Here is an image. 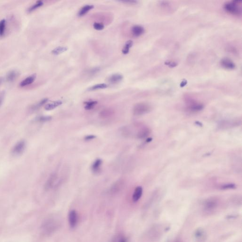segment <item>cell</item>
Here are the masks:
<instances>
[{
  "mask_svg": "<svg viewBox=\"0 0 242 242\" xmlns=\"http://www.w3.org/2000/svg\"><path fill=\"white\" fill-rule=\"evenodd\" d=\"M59 220L56 217H50L45 220L42 226V231L46 235H51L60 226Z\"/></svg>",
  "mask_w": 242,
  "mask_h": 242,
  "instance_id": "obj_1",
  "label": "cell"
},
{
  "mask_svg": "<svg viewBox=\"0 0 242 242\" xmlns=\"http://www.w3.org/2000/svg\"><path fill=\"white\" fill-rule=\"evenodd\" d=\"M242 1H227L224 4V8L225 11L235 16H241L242 15Z\"/></svg>",
  "mask_w": 242,
  "mask_h": 242,
  "instance_id": "obj_2",
  "label": "cell"
},
{
  "mask_svg": "<svg viewBox=\"0 0 242 242\" xmlns=\"http://www.w3.org/2000/svg\"><path fill=\"white\" fill-rule=\"evenodd\" d=\"M151 107L148 104L144 103H141L136 104L134 108V115H141L146 114L150 111Z\"/></svg>",
  "mask_w": 242,
  "mask_h": 242,
  "instance_id": "obj_3",
  "label": "cell"
},
{
  "mask_svg": "<svg viewBox=\"0 0 242 242\" xmlns=\"http://www.w3.org/2000/svg\"><path fill=\"white\" fill-rule=\"evenodd\" d=\"M26 147V144L25 141L21 140L18 142L13 147L11 153L13 155L19 156L23 154L24 152Z\"/></svg>",
  "mask_w": 242,
  "mask_h": 242,
  "instance_id": "obj_4",
  "label": "cell"
},
{
  "mask_svg": "<svg viewBox=\"0 0 242 242\" xmlns=\"http://www.w3.org/2000/svg\"><path fill=\"white\" fill-rule=\"evenodd\" d=\"M217 200L216 199L214 198L208 199L203 204L204 211L207 212H213L217 207Z\"/></svg>",
  "mask_w": 242,
  "mask_h": 242,
  "instance_id": "obj_5",
  "label": "cell"
},
{
  "mask_svg": "<svg viewBox=\"0 0 242 242\" xmlns=\"http://www.w3.org/2000/svg\"><path fill=\"white\" fill-rule=\"evenodd\" d=\"M57 177L58 175L56 173H52V174L50 175L45 183L44 186L45 190L49 191L53 188L55 186V183L57 180Z\"/></svg>",
  "mask_w": 242,
  "mask_h": 242,
  "instance_id": "obj_6",
  "label": "cell"
},
{
  "mask_svg": "<svg viewBox=\"0 0 242 242\" xmlns=\"http://www.w3.org/2000/svg\"><path fill=\"white\" fill-rule=\"evenodd\" d=\"M194 237L196 242H205L207 239L206 233L204 230L199 228L195 231Z\"/></svg>",
  "mask_w": 242,
  "mask_h": 242,
  "instance_id": "obj_7",
  "label": "cell"
},
{
  "mask_svg": "<svg viewBox=\"0 0 242 242\" xmlns=\"http://www.w3.org/2000/svg\"><path fill=\"white\" fill-rule=\"evenodd\" d=\"M68 221L71 228H74L76 226L78 222V215L76 210H73L70 211L68 215Z\"/></svg>",
  "mask_w": 242,
  "mask_h": 242,
  "instance_id": "obj_8",
  "label": "cell"
},
{
  "mask_svg": "<svg viewBox=\"0 0 242 242\" xmlns=\"http://www.w3.org/2000/svg\"><path fill=\"white\" fill-rule=\"evenodd\" d=\"M220 64L223 68L228 70H233L236 68V65L229 58H223L220 61Z\"/></svg>",
  "mask_w": 242,
  "mask_h": 242,
  "instance_id": "obj_9",
  "label": "cell"
},
{
  "mask_svg": "<svg viewBox=\"0 0 242 242\" xmlns=\"http://www.w3.org/2000/svg\"><path fill=\"white\" fill-rule=\"evenodd\" d=\"M36 77L37 75L36 74H32L31 75L29 76L20 82V86L21 87H25L31 85L35 81Z\"/></svg>",
  "mask_w": 242,
  "mask_h": 242,
  "instance_id": "obj_10",
  "label": "cell"
},
{
  "mask_svg": "<svg viewBox=\"0 0 242 242\" xmlns=\"http://www.w3.org/2000/svg\"><path fill=\"white\" fill-rule=\"evenodd\" d=\"M124 184L125 183L124 180H119L117 181L112 186L111 191L113 193H117L122 189V187H124Z\"/></svg>",
  "mask_w": 242,
  "mask_h": 242,
  "instance_id": "obj_11",
  "label": "cell"
},
{
  "mask_svg": "<svg viewBox=\"0 0 242 242\" xmlns=\"http://www.w3.org/2000/svg\"><path fill=\"white\" fill-rule=\"evenodd\" d=\"M143 189L141 186H138L135 189L134 194L132 195V200L134 202L138 201L142 196Z\"/></svg>",
  "mask_w": 242,
  "mask_h": 242,
  "instance_id": "obj_12",
  "label": "cell"
},
{
  "mask_svg": "<svg viewBox=\"0 0 242 242\" xmlns=\"http://www.w3.org/2000/svg\"><path fill=\"white\" fill-rule=\"evenodd\" d=\"M132 33L135 37H139L142 35L144 32V29L142 26L140 25H135L132 27Z\"/></svg>",
  "mask_w": 242,
  "mask_h": 242,
  "instance_id": "obj_13",
  "label": "cell"
},
{
  "mask_svg": "<svg viewBox=\"0 0 242 242\" xmlns=\"http://www.w3.org/2000/svg\"><path fill=\"white\" fill-rule=\"evenodd\" d=\"M102 164V161L101 159H96L92 165V171L95 174L99 173L100 171Z\"/></svg>",
  "mask_w": 242,
  "mask_h": 242,
  "instance_id": "obj_14",
  "label": "cell"
},
{
  "mask_svg": "<svg viewBox=\"0 0 242 242\" xmlns=\"http://www.w3.org/2000/svg\"><path fill=\"white\" fill-rule=\"evenodd\" d=\"M18 76V72L16 70H12L8 72L6 76V80L8 82H13Z\"/></svg>",
  "mask_w": 242,
  "mask_h": 242,
  "instance_id": "obj_15",
  "label": "cell"
},
{
  "mask_svg": "<svg viewBox=\"0 0 242 242\" xmlns=\"http://www.w3.org/2000/svg\"><path fill=\"white\" fill-rule=\"evenodd\" d=\"M123 79V76L121 74H114L109 78L108 82L112 84L119 83Z\"/></svg>",
  "mask_w": 242,
  "mask_h": 242,
  "instance_id": "obj_16",
  "label": "cell"
},
{
  "mask_svg": "<svg viewBox=\"0 0 242 242\" xmlns=\"http://www.w3.org/2000/svg\"><path fill=\"white\" fill-rule=\"evenodd\" d=\"M189 108L191 111H198L203 109V104L196 102L192 101L190 103Z\"/></svg>",
  "mask_w": 242,
  "mask_h": 242,
  "instance_id": "obj_17",
  "label": "cell"
},
{
  "mask_svg": "<svg viewBox=\"0 0 242 242\" xmlns=\"http://www.w3.org/2000/svg\"><path fill=\"white\" fill-rule=\"evenodd\" d=\"M62 101L61 100H57L56 101L53 102L51 103L48 104L45 106V109L47 111H50V110H53L54 109L57 108L58 106L62 105Z\"/></svg>",
  "mask_w": 242,
  "mask_h": 242,
  "instance_id": "obj_18",
  "label": "cell"
},
{
  "mask_svg": "<svg viewBox=\"0 0 242 242\" xmlns=\"http://www.w3.org/2000/svg\"><path fill=\"white\" fill-rule=\"evenodd\" d=\"M114 114V111L111 109H105L102 111L99 114L100 117L103 119L108 118Z\"/></svg>",
  "mask_w": 242,
  "mask_h": 242,
  "instance_id": "obj_19",
  "label": "cell"
},
{
  "mask_svg": "<svg viewBox=\"0 0 242 242\" xmlns=\"http://www.w3.org/2000/svg\"><path fill=\"white\" fill-rule=\"evenodd\" d=\"M94 6L92 5H87L84 6L82 8V9H80L78 15L79 16L82 17V16H84V15L86 14L89 11H90V10L94 8Z\"/></svg>",
  "mask_w": 242,
  "mask_h": 242,
  "instance_id": "obj_20",
  "label": "cell"
},
{
  "mask_svg": "<svg viewBox=\"0 0 242 242\" xmlns=\"http://www.w3.org/2000/svg\"><path fill=\"white\" fill-rule=\"evenodd\" d=\"M48 101V99L47 98H44L42 100H40L39 102H38L37 103L35 104L31 108V110L32 111H36V110H38L40 108L42 107L45 104H46L47 101Z\"/></svg>",
  "mask_w": 242,
  "mask_h": 242,
  "instance_id": "obj_21",
  "label": "cell"
},
{
  "mask_svg": "<svg viewBox=\"0 0 242 242\" xmlns=\"http://www.w3.org/2000/svg\"><path fill=\"white\" fill-rule=\"evenodd\" d=\"M43 1H37L35 4H34L33 5H32V6L29 7L27 10V11L30 13H32L33 11L37 10L39 8L41 7L43 5Z\"/></svg>",
  "mask_w": 242,
  "mask_h": 242,
  "instance_id": "obj_22",
  "label": "cell"
},
{
  "mask_svg": "<svg viewBox=\"0 0 242 242\" xmlns=\"http://www.w3.org/2000/svg\"><path fill=\"white\" fill-rule=\"evenodd\" d=\"M111 242H128L127 238L123 235L115 236L112 240Z\"/></svg>",
  "mask_w": 242,
  "mask_h": 242,
  "instance_id": "obj_23",
  "label": "cell"
},
{
  "mask_svg": "<svg viewBox=\"0 0 242 242\" xmlns=\"http://www.w3.org/2000/svg\"><path fill=\"white\" fill-rule=\"evenodd\" d=\"M133 45V41L132 40H128L126 42L124 46V48H122V53L123 54H128L130 51V48L132 47Z\"/></svg>",
  "mask_w": 242,
  "mask_h": 242,
  "instance_id": "obj_24",
  "label": "cell"
},
{
  "mask_svg": "<svg viewBox=\"0 0 242 242\" xmlns=\"http://www.w3.org/2000/svg\"><path fill=\"white\" fill-rule=\"evenodd\" d=\"M150 133V130L148 129L143 128L140 130L137 134V137L139 139L144 138L148 135Z\"/></svg>",
  "mask_w": 242,
  "mask_h": 242,
  "instance_id": "obj_25",
  "label": "cell"
},
{
  "mask_svg": "<svg viewBox=\"0 0 242 242\" xmlns=\"http://www.w3.org/2000/svg\"><path fill=\"white\" fill-rule=\"evenodd\" d=\"M67 50H68L67 47H65V46H59L54 49L52 51V54L57 56V55L63 53L64 52L67 51Z\"/></svg>",
  "mask_w": 242,
  "mask_h": 242,
  "instance_id": "obj_26",
  "label": "cell"
},
{
  "mask_svg": "<svg viewBox=\"0 0 242 242\" xmlns=\"http://www.w3.org/2000/svg\"><path fill=\"white\" fill-rule=\"evenodd\" d=\"M6 21L5 19L0 20V37H3L5 33Z\"/></svg>",
  "mask_w": 242,
  "mask_h": 242,
  "instance_id": "obj_27",
  "label": "cell"
},
{
  "mask_svg": "<svg viewBox=\"0 0 242 242\" xmlns=\"http://www.w3.org/2000/svg\"><path fill=\"white\" fill-rule=\"evenodd\" d=\"M98 102L96 101H89L84 103L85 104V109L86 110H91L95 107Z\"/></svg>",
  "mask_w": 242,
  "mask_h": 242,
  "instance_id": "obj_28",
  "label": "cell"
},
{
  "mask_svg": "<svg viewBox=\"0 0 242 242\" xmlns=\"http://www.w3.org/2000/svg\"><path fill=\"white\" fill-rule=\"evenodd\" d=\"M108 87V85L105 83H101V84H96L94 86L91 87V88L89 89V90H95L99 89H104Z\"/></svg>",
  "mask_w": 242,
  "mask_h": 242,
  "instance_id": "obj_29",
  "label": "cell"
},
{
  "mask_svg": "<svg viewBox=\"0 0 242 242\" xmlns=\"http://www.w3.org/2000/svg\"><path fill=\"white\" fill-rule=\"evenodd\" d=\"M51 118H52L50 116H42L37 117L36 120L39 122H45L50 121Z\"/></svg>",
  "mask_w": 242,
  "mask_h": 242,
  "instance_id": "obj_30",
  "label": "cell"
},
{
  "mask_svg": "<svg viewBox=\"0 0 242 242\" xmlns=\"http://www.w3.org/2000/svg\"><path fill=\"white\" fill-rule=\"evenodd\" d=\"M236 185L233 184H224L221 187L222 190H228V189H233L236 188Z\"/></svg>",
  "mask_w": 242,
  "mask_h": 242,
  "instance_id": "obj_31",
  "label": "cell"
},
{
  "mask_svg": "<svg viewBox=\"0 0 242 242\" xmlns=\"http://www.w3.org/2000/svg\"><path fill=\"white\" fill-rule=\"evenodd\" d=\"M93 27L97 30H101L104 29V25L101 23H95L93 24Z\"/></svg>",
  "mask_w": 242,
  "mask_h": 242,
  "instance_id": "obj_32",
  "label": "cell"
},
{
  "mask_svg": "<svg viewBox=\"0 0 242 242\" xmlns=\"http://www.w3.org/2000/svg\"><path fill=\"white\" fill-rule=\"evenodd\" d=\"M165 64L171 67H174L177 65V63L175 62H170V61L165 62Z\"/></svg>",
  "mask_w": 242,
  "mask_h": 242,
  "instance_id": "obj_33",
  "label": "cell"
},
{
  "mask_svg": "<svg viewBox=\"0 0 242 242\" xmlns=\"http://www.w3.org/2000/svg\"><path fill=\"white\" fill-rule=\"evenodd\" d=\"M95 138H96V136L95 135H88V136L85 137L84 139L85 141H90V140H93V139Z\"/></svg>",
  "mask_w": 242,
  "mask_h": 242,
  "instance_id": "obj_34",
  "label": "cell"
},
{
  "mask_svg": "<svg viewBox=\"0 0 242 242\" xmlns=\"http://www.w3.org/2000/svg\"><path fill=\"white\" fill-rule=\"evenodd\" d=\"M4 94H1L0 95V106H1V105L3 104V101H4Z\"/></svg>",
  "mask_w": 242,
  "mask_h": 242,
  "instance_id": "obj_35",
  "label": "cell"
},
{
  "mask_svg": "<svg viewBox=\"0 0 242 242\" xmlns=\"http://www.w3.org/2000/svg\"><path fill=\"white\" fill-rule=\"evenodd\" d=\"M187 83V80H184L180 84V87H184V86L186 85Z\"/></svg>",
  "mask_w": 242,
  "mask_h": 242,
  "instance_id": "obj_36",
  "label": "cell"
},
{
  "mask_svg": "<svg viewBox=\"0 0 242 242\" xmlns=\"http://www.w3.org/2000/svg\"><path fill=\"white\" fill-rule=\"evenodd\" d=\"M2 80H3V79L1 77H0V85L1 83V82H2Z\"/></svg>",
  "mask_w": 242,
  "mask_h": 242,
  "instance_id": "obj_37",
  "label": "cell"
}]
</instances>
